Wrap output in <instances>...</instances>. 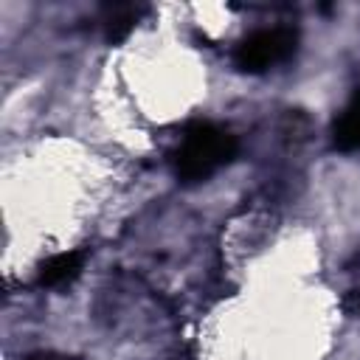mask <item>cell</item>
Instances as JSON below:
<instances>
[{"instance_id":"5b68a950","label":"cell","mask_w":360,"mask_h":360,"mask_svg":"<svg viewBox=\"0 0 360 360\" xmlns=\"http://www.w3.org/2000/svg\"><path fill=\"white\" fill-rule=\"evenodd\" d=\"M138 22V11L129 8V6H121V8H112V14L107 17V39L110 42H118L124 39Z\"/></svg>"},{"instance_id":"6da1fadb","label":"cell","mask_w":360,"mask_h":360,"mask_svg":"<svg viewBox=\"0 0 360 360\" xmlns=\"http://www.w3.org/2000/svg\"><path fill=\"white\" fill-rule=\"evenodd\" d=\"M236 152H239V143L228 129L217 124H194L183 132L172 155V166L177 180L202 183L214 177L219 169H225L236 158Z\"/></svg>"},{"instance_id":"3957f363","label":"cell","mask_w":360,"mask_h":360,"mask_svg":"<svg viewBox=\"0 0 360 360\" xmlns=\"http://www.w3.org/2000/svg\"><path fill=\"white\" fill-rule=\"evenodd\" d=\"M84 267V253L82 250H65L51 259H45L37 270V284L39 287H62L70 284Z\"/></svg>"},{"instance_id":"277c9868","label":"cell","mask_w":360,"mask_h":360,"mask_svg":"<svg viewBox=\"0 0 360 360\" xmlns=\"http://www.w3.org/2000/svg\"><path fill=\"white\" fill-rule=\"evenodd\" d=\"M332 141L340 152H360V90L340 110V115L332 127Z\"/></svg>"},{"instance_id":"8992f818","label":"cell","mask_w":360,"mask_h":360,"mask_svg":"<svg viewBox=\"0 0 360 360\" xmlns=\"http://www.w3.org/2000/svg\"><path fill=\"white\" fill-rule=\"evenodd\" d=\"M28 360H73V357H65V354H53V352H39V354H31Z\"/></svg>"},{"instance_id":"7a4b0ae2","label":"cell","mask_w":360,"mask_h":360,"mask_svg":"<svg viewBox=\"0 0 360 360\" xmlns=\"http://www.w3.org/2000/svg\"><path fill=\"white\" fill-rule=\"evenodd\" d=\"M298 34L292 28H262L245 37L233 51V65L242 73H264L295 53Z\"/></svg>"}]
</instances>
